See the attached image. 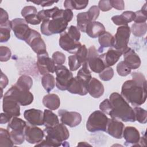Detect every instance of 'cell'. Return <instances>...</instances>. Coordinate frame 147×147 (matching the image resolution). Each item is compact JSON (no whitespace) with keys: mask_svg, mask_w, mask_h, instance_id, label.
Returning a JSON list of instances; mask_svg holds the SVG:
<instances>
[{"mask_svg":"<svg viewBox=\"0 0 147 147\" xmlns=\"http://www.w3.org/2000/svg\"><path fill=\"white\" fill-rule=\"evenodd\" d=\"M11 30L16 37L21 40L25 41L29 36L31 29L25 19L17 18L11 21Z\"/></svg>","mask_w":147,"mask_h":147,"instance_id":"cell-11","label":"cell"},{"mask_svg":"<svg viewBox=\"0 0 147 147\" xmlns=\"http://www.w3.org/2000/svg\"><path fill=\"white\" fill-rule=\"evenodd\" d=\"M136 121H137L140 123L145 124L147 122V112L146 111L139 107H135L133 109Z\"/></svg>","mask_w":147,"mask_h":147,"instance_id":"cell-38","label":"cell"},{"mask_svg":"<svg viewBox=\"0 0 147 147\" xmlns=\"http://www.w3.org/2000/svg\"><path fill=\"white\" fill-rule=\"evenodd\" d=\"M98 41L100 48L98 52H102L105 48L113 47L114 43V36L108 32H105L98 37Z\"/></svg>","mask_w":147,"mask_h":147,"instance_id":"cell-28","label":"cell"},{"mask_svg":"<svg viewBox=\"0 0 147 147\" xmlns=\"http://www.w3.org/2000/svg\"><path fill=\"white\" fill-rule=\"evenodd\" d=\"M122 53L115 49L110 48L106 53L99 55L106 67L114 65L121 57Z\"/></svg>","mask_w":147,"mask_h":147,"instance_id":"cell-23","label":"cell"},{"mask_svg":"<svg viewBox=\"0 0 147 147\" xmlns=\"http://www.w3.org/2000/svg\"><path fill=\"white\" fill-rule=\"evenodd\" d=\"M24 18L28 24H30L32 25H38L41 22V20L38 18L37 14L29 15Z\"/></svg>","mask_w":147,"mask_h":147,"instance_id":"cell-51","label":"cell"},{"mask_svg":"<svg viewBox=\"0 0 147 147\" xmlns=\"http://www.w3.org/2000/svg\"><path fill=\"white\" fill-rule=\"evenodd\" d=\"M131 77V80H127L122 84L121 95L128 103L137 107L144 104L146 100V80L140 72H132Z\"/></svg>","mask_w":147,"mask_h":147,"instance_id":"cell-1","label":"cell"},{"mask_svg":"<svg viewBox=\"0 0 147 147\" xmlns=\"http://www.w3.org/2000/svg\"><path fill=\"white\" fill-rule=\"evenodd\" d=\"M68 34L76 41H79L80 38V33L78 28L75 26L71 25L68 28Z\"/></svg>","mask_w":147,"mask_h":147,"instance_id":"cell-47","label":"cell"},{"mask_svg":"<svg viewBox=\"0 0 147 147\" xmlns=\"http://www.w3.org/2000/svg\"><path fill=\"white\" fill-rule=\"evenodd\" d=\"M135 12L132 11H125L121 15L114 16L111 20L114 24L118 26H127V24L134 21Z\"/></svg>","mask_w":147,"mask_h":147,"instance_id":"cell-24","label":"cell"},{"mask_svg":"<svg viewBox=\"0 0 147 147\" xmlns=\"http://www.w3.org/2000/svg\"><path fill=\"white\" fill-rule=\"evenodd\" d=\"M67 91L74 94H78L80 95H86L88 92L87 90V84L76 76L72 78Z\"/></svg>","mask_w":147,"mask_h":147,"instance_id":"cell-22","label":"cell"},{"mask_svg":"<svg viewBox=\"0 0 147 147\" xmlns=\"http://www.w3.org/2000/svg\"><path fill=\"white\" fill-rule=\"evenodd\" d=\"M42 103L45 107L51 110H57L60 105V99L55 94H48L42 99Z\"/></svg>","mask_w":147,"mask_h":147,"instance_id":"cell-27","label":"cell"},{"mask_svg":"<svg viewBox=\"0 0 147 147\" xmlns=\"http://www.w3.org/2000/svg\"><path fill=\"white\" fill-rule=\"evenodd\" d=\"M26 141L31 144H37L43 140L44 131L40 127L32 125H26L24 130Z\"/></svg>","mask_w":147,"mask_h":147,"instance_id":"cell-13","label":"cell"},{"mask_svg":"<svg viewBox=\"0 0 147 147\" xmlns=\"http://www.w3.org/2000/svg\"><path fill=\"white\" fill-rule=\"evenodd\" d=\"M87 63L91 71L95 73L99 74L106 67L99 57L98 51L94 45L91 46L88 49Z\"/></svg>","mask_w":147,"mask_h":147,"instance_id":"cell-9","label":"cell"},{"mask_svg":"<svg viewBox=\"0 0 147 147\" xmlns=\"http://www.w3.org/2000/svg\"><path fill=\"white\" fill-rule=\"evenodd\" d=\"M111 110L109 115L111 118L122 122L136 121L133 108L118 92L112 93L109 97Z\"/></svg>","mask_w":147,"mask_h":147,"instance_id":"cell-2","label":"cell"},{"mask_svg":"<svg viewBox=\"0 0 147 147\" xmlns=\"http://www.w3.org/2000/svg\"><path fill=\"white\" fill-rule=\"evenodd\" d=\"M8 82H9V80L7 77L2 71L1 74V80H0L1 89L3 90L4 88H5L6 86L8 84Z\"/></svg>","mask_w":147,"mask_h":147,"instance_id":"cell-57","label":"cell"},{"mask_svg":"<svg viewBox=\"0 0 147 147\" xmlns=\"http://www.w3.org/2000/svg\"><path fill=\"white\" fill-rule=\"evenodd\" d=\"M147 17L146 13L142 11L141 10H138L135 12V18L134 21L137 24H141L146 22Z\"/></svg>","mask_w":147,"mask_h":147,"instance_id":"cell-48","label":"cell"},{"mask_svg":"<svg viewBox=\"0 0 147 147\" xmlns=\"http://www.w3.org/2000/svg\"><path fill=\"white\" fill-rule=\"evenodd\" d=\"M99 109L105 114L109 115L111 110V105L109 99H106L100 103Z\"/></svg>","mask_w":147,"mask_h":147,"instance_id":"cell-49","label":"cell"},{"mask_svg":"<svg viewBox=\"0 0 147 147\" xmlns=\"http://www.w3.org/2000/svg\"><path fill=\"white\" fill-rule=\"evenodd\" d=\"M44 131L46 133L45 140L36 144L35 146H60L69 137L68 129L62 123L53 127H45Z\"/></svg>","mask_w":147,"mask_h":147,"instance_id":"cell-3","label":"cell"},{"mask_svg":"<svg viewBox=\"0 0 147 147\" xmlns=\"http://www.w3.org/2000/svg\"><path fill=\"white\" fill-rule=\"evenodd\" d=\"M68 23L63 17L45 20L41 25L40 30L42 34L47 36L54 34H61L67 29Z\"/></svg>","mask_w":147,"mask_h":147,"instance_id":"cell-4","label":"cell"},{"mask_svg":"<svg viewBox=\"0 0 147 147\" xmlns=\"http://www.w3.org/2000/svg\"><path fill=\"white\" fill-rule=\"evenodd\" d=\"M2 109L4 113L9 114L13 117L20 115V104L12 97L5 94L3 98Z\"/></svg>","mask_w":147,"mask_h":147,"instance_id":"cell-16","label":"cell"},{"mask_svg":"<svg viewBox=\"0 0 147 147\" xmlns=\"http://www.w3.org/2000/svg\"><path fill=\"white\" fill-rule=\"evenodd\" d=\"M26 122L17 117H13L8 122L7 130L9 133H24Z\"/></svg>","mask_w":147,"mask_h":147,"instance_id":"cell-26","label":"cell"},{"mask_svg":"<svg viewBox=\"0 0 147 147\" xmlns=\"http://www.w3.org/2000/svg\"><path fill=\"white\" fill-rule=\"evenodd\" d=\"M77 77L85 82L86 84L89 82V80L91 79V71L89 69V67L88 65L87 61L85 62L82 64V67L81 69L79 70L77 73Z\"/></svg>","mask_w":147,"mask_h":147,"instance_id":"cell-36","label":"cell"},{"mask_svg":"<svg viewBox=\"0 0 147 147\" xmlns=\"http://www.w3.org/2000/svg\"><path fill=\"white\" fill-rule=\"evenodd\" d=\"M122 55H123V61L130 69H136L140 67L141 63V59L133 49L129 47Z\"/></svg>","mask_w":147,"mask_h":147,"instance_id":"cell-19","label":"cell"},{"mask_svg":"<svg viewBox=\"0 0 147 147\" xmlns=\"http://www.w3.org/2000/svg\"><path fill=\"white\" fill-rule=\"evenodd\" d=\"M44 112L36 109H30L24 111V117L29 124L34 126H41L44 125Z\"/></svg>","mask_w":147,"mask_h":147,"instance_id":"cell-18","label":"cell"},{"mask_svg":"<svg viewBox=\"0 0 147 147\" xmlns=\"http://www.w3.org/2000/svg\"><path fill=\"white\" fill-rule=\"evenodd\" d=\"M88 93L94 98H100L104 93V86L103 84L96 78H91L87 84Z\"/></svg>","mask_w":147,"mask_h":147,"instance_id":"cell-20","label":"cell"},{"mask_svg":"<svg viewBox=\"0 0 147 147\" xmlns=\"http://www.w3.org/2000/svg\"><path fill=\"white\" fill-rule=\"evenodd\" d=\"M75 55L82 65L85 62L87 61L88 49H87L85 45H82V46Z\"/></svg>","mask_w":147,"mask_h":147,"instance_id":"cell-40","label":"cell"},{"mask_svg":"<svg viewBox=\"0 0 147 147\" xmlns=\"http://www.w3.org/2000/svg\"><path fill=\"white\" fill-rule=\"evenodd\" d=\"M14 144L7 129H0V146H13Z\"/></svg>","mask_w":147,"mask_h":147,"instance_id":"cell-37","label":"cell"},{"mask_svg":"<svg viewBox=\"0 0 147 147\" xmlns=\"http://www.w3.org/2000/svg\"><path fill=\"white\" fill-rule=\"evenodd\" d=\"M110 2L112 7H114L118 10H122L125 9V2L123 1L110 0Z\"/></svg>","mask_w":147,"mask_h":147,"instance_id":"cell-53","label":"cell"},{"mask_svg":"<svg viewBox=\"0 0 147 147\" xmlns=\"http://www.w3.org/2000/svg\"><path fill=\"white\" fill-rule=\"evenodd\" d=\"M88 1H75L66 0L64 2V7L71 10H82L87 7Z\"/></svg>","mask_w":147,"mask_h":147,"instance_id":"cell-32","label":"cell"},{"mask_svg":"<svg viewBox=\"0 0 147 147\" xmlns=\"http://www.w3.org/2000/svg\"><path fill=\"white\" fill-rule=\"evenodd\" d=\"M9 21V15L6 10L0 8V24H3Z\"/></svg>","mask_w":147,"mask_h":147,"instance_id":"cell-55","label":"cell"},{"mask_svg":"<svg viewBox=\"0 0 147 147\" xmlns=\"http://www.w3.org/2000/svg\"><path fill=\"white\" fill-rule=\"evenodd\" d=\"M108 119L104 113L100 110H96L89 116L86 123V128L91 133L99 131H106Z\"/></svg>","mask_w":147,"mask_h":147,"instance_id":"cell-5","label":"cell"},{"mask_svg":"<svg viewBox=\"0 0 147 147\" xmlns=\"http://www.w3.org/2000/svg\"><path fill=\"white\" fill-rule=\"evenodd\" d=\"M77 28L83 33L86 32V29L87 25L90 22L87 11L79 13L76 16Z\"/></svg>","mask_w":147,"mask_h":147,"instance_id":"cell-30","label":"cell"},{"mask_svg":"<svg viewBox=\"0 0 147 147\" xmlns=\"http://www.w3.org/2000/svg\"><path fill=\"white\" fill-rule=\"evenodd\" d=\"M98 8L102 11H107L110 10L113 7L110 4V1L104 0L100 1L98 3Z\"/></svg>","mask_w":147,"mask_h":147,"instance_id":"cell-52","label":"cell"},{"mask_svg":"<svg viewBox=\"0 0 147 147\" xmlns=\"http://www.w3.org/2000/svg\"><path fill=\"white\" fill-rule=\"evenodd\" d=\"M74 16L73 12L72 10L68 9H65L63 11V18L67 22H70Z\"/></svg>","mask_w":147,"mask_h":147,"instance_id":"cell-54","label":"cell"},{"mask_svg":"<svg viewBox=\"0 0 147 147\" xmlns=\"http://www.w3.org/2000/svg\"><path fill=\"white\" fill-rule=\"evenodd\" d=\"M130 69L123 61H120L117 65V72L121 76H126L131 73Z\"/></svg>","mask_w":147,"mask_h":147,"instance_id":"cell-41","label":"cell"},{"mask_svg":"<svg viewBox=\"0 0 147 147\" xmlns=\"http://www.w3.org/2000/svg\"><path fill=\"white\" fill-rule=\"evenodd\" d=\"M13 116L11 115L7 114L6 113H1V119H0V123L4 124L8 123L10 119L12 118Z\"/></svg>","mask_w":147,"mask_h":147,"instance_id":"cell-56","label":"cell"},{"mask_svg":"<svg viewBox=\"0 0 147 147\" xmlns=\"http://www.w3.org/2000/svg\"><path fill=\"white\" fill-rule=\"evenodd\" d=\"M78 145L79 146H81V145H86V146H87V145H88V146H90V144H87V142H79V144H78Z\"/></svg>","mask_w":147,"mask_h":147,"instance_id":"cell-59","label":"cell"},{"mask_svg":"<svg viewBox=\"0 0 147 147\" xmlns=\"http://www.w3.org/2000/svg\"><path fill=\"white\" fill-rule=\"evenodd\" d=\"M59 9L55 6L50 9L42 10L39 11L37 13V16L38 18L41 20V21H44L45 20H50V18H52L55 13L59 10Z\"/></svg>","mask_w":147,"mask_h":147,"instance_id":"cell-39","label":"cell"},{"mask_svg":"<svg viewBox=\"0 0 147 147\" xmlns=\"http://www.w3.org/2000/svg\"><path fill=\"white\" fill-rule=\"evenodd\" d=\"M87 13L90 21H95L99 15L100 10L98 6L94 5L88 9Z\"/></svg>","mask_w":147,"mask_h":147,"instance_id":"cell-46","label":"cell"},{"mask_svg":"<svg viewBox=\"0 0 147 147\" xmlns=\"http://www.w3.org/2000/svg\"><path fill=\"white\" fill-rule=\"evenodd\" d=\"M5 94L12 97L20 105L23 106L31 104L33 100V95L29 91L22 90L15 84L12 86Z\"/></svg>","mask_w":147,"mask_h":147,"instance_id":"cell-8","label":"cell"},{"mask_svg":"<svg viewBox=\"0 0 147 147\" xmlns=\"http://www.w3.org/2000/svg\"><path fill=\"white\" fill-rule=\"evenodd\" d=\"M37 67L40 74L42 75L54 73L56 67L55 63L47 52L37 55Z\"/></svg>","mask_w":147,"mask_h":147,"instance_id":"cell-12","label":"cell"},{"mask_svg":"<svg viewBox=\"0 0 147 147\" xmlns=\"http://www.w3.org/2000/svg\"><path fill=\"white\" fill-rule=\"evenodd\" d=\"M59 44L63 50L72 54H75L82 46L79 41L74 40L65 31L60 34Z\"/></svg>","mask_w":147,"mask_h":147,"instance_id":"cell-14","label":"cell"},{"mask_svg":"<svg viewBox=\"0 0 147 147\" xmlns=\"http://www.w3.org/2000/svg\"><path fill=\"white\" fill-rule=\"evenodd\" d=\"M32 3L37 4L38 5H41L42 7L50 6L53 3L57 2V1H32Z\"/></svg>","mask_w":147,"mask_h":147,"instance_id":"cell-58","label":"cell"},{"mask_svg":"<svg viewBox=\"0 0 147 147\" xmlns=\"http://www.w3.org/2000/svg\"><path fill=\"white\" fill-rule=\"evenodd\" d=\"M44 125L45 127H51L59 123V119L57 115L51 110L45 109L43 115Z\"/></svg>","mask_w":147,"mask_h":147,"instance_id":"cell-29","label":"cell"},{"mask_svg":"<svg viewBox=\"0 0 147 147\" xmlns=\"http://www.w3.org/2000/svg\"><path fill=\"white\" fill-rule=\"evenodd\" d=\"M105 32L104 25L98 21H91L87 25L86 33L91 38L98 37Z\"/></svg>","mask_w":147,"mask_h":147,"instance_id":"cell-25","label":"cell"},{"mask_svg":"<svg viewBox=\"0 0 147 147\" xmlns=\"http://www.w3.org/2000/svg\"><path fill=\"white\" fill-rule=\"evenodd\" d=\"M124 127V124L121 121L109 118L106 131L114 138L121 139L122 138Z\"/></svg>","mask_w":147,"mask_h":147,"instance_id":"cell-17","label":"cell"},{"mask_svg":"<svg viewBox=\"0 0 147 147\" xmlns=\"http://www.w3.org/2000/svg\"><path fill=\"white\" fill-rule=\"evenodd\" d=\"M52 59L54 63L57 65H63L65 61V55L59 51L55 52L52 54Z\"/></svg>","mask_w":147,"mask_h":147,"instance_id":"cell-45","label":"cell"},{"mask_svg":"<svg viewBox=\"0 0 147 147\" xmlns=\"http://www.w3.org/2000/svg\"><path fill=\"white\" fill-rule=\"evenodd\" d=\"M56 86L61 91L67 90L69 85L72 79V73L65 66L57 65L55 67Z\"/></svg>","mask_w":147,"mask_h":147,"instance_id":"cell-7","label":"cell"},{"mask_svg":"<svg viewBox=\"0 0 147 147\" xmlns=\"http://www.w3.org/2000/svg\"><path fill=\"white\" fill-rule=\"evenodd\" d=\"M130 33V28L128 25L118 27L114 36L113 47L123 54L129 48L127 44L129 41Z\"/></svg>","mask_w":147,"mask_h":147,"instance_id":"cell-6","label":"cell"},{"mask_svg":"<svg viewBox=\"0 0 147 147\" xmlns=\"http://www.w3.org/2000/svg\"><path fill=\"white\" fill-rule=\"evenodd\" d=\"M58 114L60 117L61 123L71 127L77 126L82 121L80 114L76 111H68L66 110L61 109L58 111Z\"/></svg>","mask_w":147,"mask_h":147,"instance_id":"cell-15","label":"cell"},{"mask_svg":"<svg viewBox=\"0 0 147 147\" xmlns=\"http://www.w3.org/2000/svg\"><path fill=\"white\" fill-rule=\"evenodd\" d=\"M37 11L36 8L33 6H25L21 10V16L25 18L26 16L33 14H37Z\"/></svg>","mask_w":147,"mask_h":147,"instance_id":"cell-50","label":"cell"},{"mask_svg":"<svg viewBox=\"0 0 147 147\" xmlns=\"http://www.w3.org/2000/svg\"><path fill=\"white\" fill-rule=\"evenodd\" d=\"M11 30V22L9 20L7 22L0 24V41L7 42L10 37V30Z\"/></svg>","mask_w":147,"mask_h":147,"instance_id":"cell-33","label":"cell"},{"mask_svg":"<svg viewBox=\"0 0 147 147\" xmlns=\"http://www.w3.org/2000/svg\"><path fill=\"white\" fill-rule=\"evenodd\" d=\"M11 55L10 49L5 46L0 47V60L1 62H6L10 60Z\"/></svg>","mask_w":147,"mask_h":147,"instance_id":"cell-44","label":"cell"},{"mask_svg":"<svg viewBox=\"0 0 147 147\" xmlns=\"http://www.w3.org/2000/svg\"><path fill=\"white\" fill-rule=\"evenodd\" d=\"M41 84L46 91L50 92L55 86V78L51 74L43 75L41 78Z\"/></svg>","mask_w":147,"mask_h":147,"instance_id":"cell-34","label":"cell"},{"mask_svg":"<svg viewBox=\"0 0 147 147\" xmlns=\"http://www.w3.org/2000/svg\"><path fill=\"white\" fill-rule=\"evenodd\" d=\"M15 85L22 90L29 91L33 85V80L30 76L23 75L18 79Z\"/></svg>","mask_w":147,"mask_h":147,"instance_id":"cell-31","label":"cell"},{"mask_svg":"<svg viewBox=\"0 0 147 147\" xmlns=\"http://www.w3.org/2000/svg\"><path fill=\"white\" fill-rule=\"evenodd\" d=\"M68 65L69 70L71 71H75L77 70L82 65V64L77 59L76 55H71L68 57Z\"/></svg>","mask_w":147,"mask_h":147,"instance_id":"cell-43","label":"cell"},{"mask_svg":"<svg viewBox=\"0 0 147 147\" xmlns=\"http://www.w3.org/2000/svg\"><path fill=\"white\" fill-rule=\"evenodd\" d=\"M114 76V70L111 67H106L99 74V76L101 80L103 81L110 80Z\"/></svg>","mask_w":147,"mask_h":147,"instance_id":"cell-42","label":"cell"},{"mask_svg":"<svg viewBox=\"0 0 147 147\" xmlns=\"http://www.w3.org/2000/svg\"><path fill=\"white\" fill-rule=\"evenodd\" d=\"M147 31V24L146 22L137 24L134 23L131 25L130 32L136 37H140L144 36Z\"/></svg>","mask_w":147,"mask_h":147,"instance_id":"cell-35","label":"cell"},{"mask_svg":"<svg viewBox=\"0 0 147 147\" xmlns=\"http://www.w3.org/2000/svg\"><path fill=\"white\" fill-rule=\"evenodd\" d=\"M122 137L125 140L126 145L137 146L140 139V134L138 130L134 127L127 126L123 131Z\"/></svg>","mask_w":147,"mask_h":147,"instance_id":"cell-21","label":"cell"},{"mask_svg":"<svg viewBox=\"0 0 147 147\" xmlns=\"http://www.w3.org/2000/svg\"><path fill=\"white\" fill-rule=\"evenodd\" d=\"M25 41L37 55L47 52L46 44L41 38V34L34 29H31L29 36Z\"/></svg>","mask_w":147,"mask_h":147,"instance_id":"cell-10","label":"cell"}]
</instances>
